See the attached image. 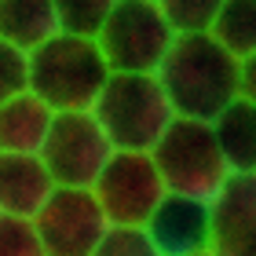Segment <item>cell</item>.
Wrapping results in <instances>:
<instances>
[{
  "label": "cell",
  "instance_id": "1",
  "mask_svg": "<svg viewBox=\"0 0 256 256\" xmlns=\"http://www.w3.org/2000/svg\"><path fill=\"white\" fill-rule=\"evenodd\" d=\"M158 80L176 118L212 124L234 99H242V62L212 33L176 37L158 70Z\"/></svg>",
  "mask_w": 256,
  "mask_h": 256
},
{
  "label": "cell",
  "instance_id": "2",
  "mask_svg": "<svg viewBox=\"0 0 256 256\" xmlns=\"http://www.w3.org/2000/svg\"><path fill=\"white\" fill-rule=\"evenodd\" d=\"M110 80L99 44L59 33L30 55V92L55 114H88Z\"/></svg>",
  "mask_w": 256,
  "mask_h": 256
},
{
  "label": "cell",
  "instance_id": "3",
  "mask_svg": "<svg viewBox=\"0 0 256 256\" xmlns=\"http://www.w3.org/2000/svg\"><path fill=\"white\" fill-rule=\"evenodd\" d=\"M92 118L102 124L114 150L150 154L176 121V110L158 74H110L102 96L92 106Z\"/></svg>",
  "mask_w": 256,
  "mask_h": 256
},
{
  "label": "cell",
  "instance_id": "4",
  "mask_svg": "<svg viewBox=\"0 0 256 256\" xmlns=\"http://www.w3.org/2000/svg\"><path fill=\"white\" fill-rule=\"evenodd\" d=\"M150 158H154L168 194L212 202L224 190V183L230 180V168L220 154L216 132L205 121L176 118L168 124V132L158 139V146L150 150Z\"/></svg>",
  "mask_w": 256,
  "mask_h": 256
},
{
  "label": "cell",
  "instance_id": "5",
  "mask_svg": "<svg viewBox=\"0 0 256 256\" xmlns=\"http://www.w3.org/2000/svg\"><path fill=\"white\" fill-rule=\"evenodd\" d=\"M172 40L176 33L165 22L161 0H114L96 44L110 74H158Z\"/></svg>",
  "mask_w": 256,
  "mask_h": 256
},
{
  "label": "cell",
  "instance_id": "6",
  "mask_svg": "<svg viewBox=\"0 0 256 256\" xmlns=\"http://www.w3.org/2000/svg\"><path fill=\"white\" fill-rule=\"evenodd\" d=\"M114 154H118L114 143L106 139L102 124L88 110V114H59L55 118L40 161L52 172L55 187L92 190Z\"/></svg>",
  "mask_w": 256,
  "mask_h": 256
},
{
  "label": "cell",
  "instance_id": "7",
  "mask_svg": "<svg viewBox=\"0 0 256 256\" xmlns=\"http://www.w3.org/2000/svg\"><path fill=\"white\" fill-rule=\"evenodd\" d=\"M92 194L102 205L110 227H146V220L154 216V208L168 190L150 154L118 150L110 158V165L102 168V176L96 180Z\"/></svg>",
  "mask_w": 256,
  "mask_h": 256
},
{
  "label": "cell",
  "instance_id": "8",
  "mask_svg": "<svg viewBox=\"0 0 256 256\" xmlns=\"http://www.w3.org/2000/svg\"><path fill=\"white\" fill-rule=\"evenodd\" d=\"M33 227L48 256H92L106 238L110 220L92 190L59 187L52 202L40 208V216L33 220Z\"/></svg>",
  "mask_w": 256,
  "mask_h": 256
},
{
  "label": "cell",
  "instance_id": "9",
  "mask_svg": "<svg viewBox=\"0 0 256 256\" xmlns=\"http://www.w3.org/2000/svg\"><path fill=\"white\" fill-rule=\"evenodd\" d=\"M143 230L150 234L161 256L208 252V246H212V202L187 194H165Z\"/></svg>",
  "mask_w": 256,
  "mask_h": 256
},
{
  "label": "cell",
  "instance_id": "10",
  "mask_svg": "<svg viewBox=\"0 0 256 256\" xmlns=\"http://www.w3.org/2000/svg\"><path fill=\"white\" fill-rule=\"evenodd\" d=\"M212 256H256V172L230 176L212 198Z\"/></svg>",
  "mask_w": 256,
  "mask_h": 256
},
{
  "label": "cell",
  "instance_id": "11",
  "mask_svg": "<svg viewBox=\"0 0 256 256\" xmlns=\"http://www.w3.org/2000/svg\"><path fill=\"white\" fill-rule=\"evenodd\" d=\"M59 190L40 158L0 154V212L18 220H37L40 208Z\"/></svg>",
  "mask_w": 256,
  "mask_h": 256
},
{
  "label": "cell",
  "instance_id": "12",
  "mask_svg": "<svg viewBox=\"0 0 256 256\" xmlns=\"http://www.w3.org/2000/svg\"><path fill=\"white\" fill-rule=\"evenodd\" d=\"M55 114L44 99H37L33 92L11 99L0 106V154H26V158H40L44 143L52 136Z\"/></svg>",
  "mask_w": 256,
  "mask_h": 256
},
{
  "label": "cell",
  "instance_id": "13",
  "mask_svg": "<svg viewBox=\"0 0 256 256\" xmlns=\"http://www.w3.org/2000/svg\"><path fill=\"white\" fill-rule=\"evenodd\" d=\"M62 33L59 0H0V40L33 55Z\"/></svg>",
  "mask_w": 256,
  "mask_h": 256
},
{
  "label": "cell",
  "instance_id": "14",
  "mask_svg": "<svg viewBox=\"0 0 256 256\" xmlns=\"http://www.w3.org/2000/svg\"><path fill=\"white\" fill-rule=\"evenodd\" d=\"M212 132L230 176H252L256 172V106L252 102L234 99L212 121Z\"/></svg>",
  "mask_w": 256,
  "mask_h": 256
},
{
  "label": "cell",
  "instance_id": "15",
  "mask_svg": "<svg viewBox=\"0 0 256 256\" xmlns=\"http://www.w3.org/2000/svg\"><path fill=\"white\" fill-rule=\"evenodd\" d=\"M212 37L238 62L252 59L256 55V0H220Z\"/></svg>",
  "mask_w": 256,
  "mask_h": 256
},
{
  "label": "cell",
  "instance_id": "16",
  "mask_svg": "<svg viewBox=\"0 0 256 256\" xmlns=\"http://www.w3.org/2000/svg\"><path fill=\"white\" fill-rule=\"evenodd\" d=\"M161 11L176 37H198V33H212L220 0H161Z\"/></svg>",
  "mask_w": 256,
  "mask_h": 256
},
{
  "label": "cell",
  "instance_id": "17",
  "mask_svg": "<svg viewBox=\"0 0 256 256\" xmlns=\"http://www.w3.org/2000/svg\"><path fill=\"white\" fill-rule=\"evenodd\" d=\"M110 8H114V0H59L62 33L84 37V40H99V33L110 18Z\"/></svg>",
  "mask_w": 256,
  "mask_h": 256
},
{
  "label": "cell",
  "instance_id": "18",
  "mask_svg": "<svg viewBox=\"0 0 256 256\" xmlns=\"http://www.w3.org/2000/svg\"><path fill=\"white\" fill-rule=\"evenodd\" d=\"M30 92V55L0 40V106Z\"/></svg>",
  "mask_w": 256,
  "mask_h": 256
},
{
  "label": "cell",
  "instance_id": "19",
  "mask_svg": "<svg viewBox=\"0 0 256 256\" xmlns=\"http://www.w3.org/2000/svg\"><path fill=\"white\" fill-rule=\"evenodd\" d=\"M0 256H48L33 220L0 216Z\"/></svg>",
  "mask_w": 256,
  "mask_h": 256
},
{
  "label": "cell",
  "instance_id": "20",
  "mask_svg": "<svg viewBox=\"0 0 256 256\" xmlns=\"http://www.w3.org/2000/svg\"><path fill=\"white\" fill-rule=\"evenodd\" d=\"M92 256H161L143 227H110Z\"/></svg>",
  "mask_w": 256,
  "mask_h": 256
},
{
  "label": "cell",
  "instance_id": "21",
  "mask_svg": "<svg viewBox=\"0 0 256 256\" xmlns=\"http://www.w3.org/2000/svg\"><path fill=\"white\" fill-rule=\"evenodd\" d=\"M242 99H249L256 106V55L242 62Z\"/></svg>",
  "mask_w": 256,
  "mask_h": 256
},
{
  "label": "cell",
  "instance_id": "22",
  "mask_svg": "<svg viewBox=\"0 0 256 256\" xmlns=\"http://www.w3.org/2000/svg\"><path fill=\"white\" fill-rule=\"evenodd\" d=\"M198 256H212V252H198Z\"/></svg>",
  "mask_w": 256,
  "mask_h": 256
},
{
  "label": "cell",
  "instance_id": "23",
  "mask_svg": "<svg viewBox=\"0 0 256 256\" xmlns=\"http://www.w3.org/2000/svg\"><path fill=\"white\" fill-rule=\"evenodd\" d=\"M0 216H4V212H0Z\"/></svg>",
  "mask_w": 256,
  "mask_h": 256
}]
</instances>
